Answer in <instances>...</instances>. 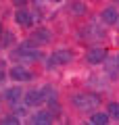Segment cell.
<instances>
[{
	"label": "cell",
	"instance_id": "cell-1",
	"mask_svg": "<svg viewBox=\"0 0 119 125\" xmlns=\"http://www.w3.org/2000/svg\"><path fill=\"white\" fill-rule=\"evenodd\" d=\"M71 104H73L77 111L92 113L94 108L98 106V96H92V94H73V96H71Z\"/></svg>",
	"mask_w": 119,
	"mask_h": 125
},
{
	"label": "cell",
	"instance_id": "cell-2",
	"mask_svg": "<svg viewBox=\"0 0 119 125\" xmlns=\"http://www.w3.org/2000/svg\"><path fill=\"white\" fill-rule=\"evenodd\" d=\"M73 61V52L71 50H54L48 58V67H54V65H67V62Z\"/></svg>",
	"mask_w": 119,
	"mask_h": 125
},
{
	"label": "cell",
	"instance_id": "cell-3",
	"mask_svg": "<svg viewBox=\"0 0 119 125\" xmlns=\"http://www.w3.org/2000/svg\"><path fill=\"white\" fill-rule=\"evenodd\" d=\"M17 56L19 58H23V61H38V58H42V54L36 50V46H31L29 42H25V44H21L19 46V50H17Z\"/></svg>",
	"mask_w": 119,
	"mask_h": 125
},
{
	"label": "cell",
	"instance_id": "cell-4",
	"mask_svg": "<svg viewBox=\"0 0 119 125\" xmlns=\"http://www.w3.org/2000/svg\"><path fill=\"white\" fill-rule=\"evenodd\" d=\"M86 61L90 65H100V62L107 61V50L102 46H92V48L86 52Z\"/></svg>",
	"mask_w": 119,
	"mask_h": 125
},
{
	"label": "cell",
	"instance_id": "cell-5",
	"mask_svg": "<svg viewBox=\"0 0 119 125\" xmlns=\"http://www.w3.org/2000/svg\"><path fill=\"white\" fill-rule=\"evenodd\" d=\"M100 17H102V21H105L107 25H117V23H119V9L115 4H109L100 13Z\"/></svg>",
	"mask_w": 119,
	"mask_h": 125
},
{
	"label": "cell",
	"instance_id": "cell-6",
	"mask_svg": "<svg viewBox=\"0 0 119 125\" xmlns=\"http://www.w3.org/2000/svg\"><path fill=\"white\" fill-rule=\"evenodd\" d=\"M15 21H17L21 27H31L34 25V15H31L27 9H19L17 13H15Z\"/></svg>",
	"mask_w": 119,
	"mask_h": 125
},
{
	"label": "cell",
	"instance_id": "cell-7",
	"mask_svg": "<svg viewBox=\"0 0 119 125\" xmlns=\"http://www.w3.org/2000/svg\"><path fill=\"white\" fill-rule=\"evenodd\" d=\"M44 102V94L42 90H29L25 94V104L27 106H40V104Z\"/></svg>",
	"mask_w": 119,
	"mask_h": 125
},
{
	"label": "cell",
	"instance_id": "cell-8",
	"mask_svg": "<svg viewBox=\"0 0 119 125\" xmlns=\"http://www.w3.org/2000/svg\"><path fill=\"white\" fill-rule=\"evenodd\" d=\"M9 77L15 79V81H29L31 79V73L27 71V69H23V67H13L9 71Z\"/></svg>",
	"mask_w": 119,
	"mask_h": 125
},
{
	"label": "cell",
	"instance_id": "cell-9",
	"mask_svg": "<svg viewBox=\"0 0 119 125\" xmlns=\"http://www.w3.org/2000/svg\"><path fill=\"white\" fill-rule=\"evenodd\" d=\"M52 40V33H50L46 27H40V29L34 31V42H40V44H46V42Z\"/></svg>",
	"mask_w": 119,
	"mask_h": 125
},
{
	"label": "cell",
	"instance_id": "cell-10",
	"mask_svg": "<svg viewBox=\"0 0 119 125\" xmlns=\"http://www.w3.org/2000/svg\"><path fill=\"white\" fill-rule=\"evenodd\" d=\"M34 123L38 125H46V123H52V113L50 111H40L34 115Z\"/></svg>",
	"mask_w": 119,
	"mask_h": 125
},
{
	"label": "cell",
	"instance_id": "cell-11",
	"mask_svg": "<svg viewBox=\"0 0 119 125\" xmlns=\"http://www.w3.org/2000/svg\"><path fill=\"white\" fill-rule=\"evenodd\" d=\"M21 98V88H17V85H15V88H9V90H4V100L6 102H17V100Z\"/></svg>",
	"mask_w": 119,
	"mask_h": 125
},
{
	"label": "cell",
	"instance_id": "cell-12",
	"mask_svg": "<svg viewBox=\"0 0 119 125\" xmlns=\"http://www.w3.org/2000/svg\"><path fill=\"white\" fill-rule=\"evenodd\" d=\"M111 119L109 113H94V115H90V123L92 125H107Z\"/></svg>",
	"mask_w": 119,
	"mask_h": 125
},
{
	"label": "cell",
	"instance_id": "cell-13",
	"mask_svg": "<svg viewBox=\"0 0 119 125\" xmlns=\"http://www.w3.org/2000/svg\"><path fill=\"white\" fill-rule=\"evenodd\" d=\"M42 94H44V100H46V102H57V90H54L52 85L42 88Z\"/></svg>",
	"mask_w": 119,
	"mask_h": 125
},
{
	"label": "cell",
	"instance_id": "cell-14",
	"mask_svg": "<svg viewBox=\"0 0 119 125\" xmlns=\"http://www.w3.org/2000/svg\"><path fill=\"white\" fill-rule=\"evenodd\" d=\"M71 13L73 15H84L86 13V4L84 2H73V4H71Z\"/></svg>",
	"mask_w": 119,
	"mask_h": 125
},
{
	"label": "cell",
	"instance_id": "cell-15",
	"mask_svg": "<svg viewBox=\"0 0 119 125\" xmlns=\"http://www.w3.org/2000/svg\"><path fill=\"white\" fill-rule=\"evenodd\" d=\"M11 44H15V36L11 31H4L2 33V46H11Z\"/></svg>",
	"mask_w": 119,
	"mask_h": 125
},
{
	"label": "cell",
	"instance_id": "cell-16",
	"mask_svg": "<svg viewBox=\"0 0 119 125\" xmlns=\"http://www.w3.org/2000/svg\"><path fill=\"white\" fill-rule=\"evenodd\" d=\"M109 115L113 119H119V102H111L109 104Z\"/></svg>",
	"mask_w": 119,
	"mask_h": 125
},
{
	"label": "cell",
	"instance_id": "cell-17",
	"mask_svg": "<svg viewBox=\"0 0 119 125\" xmlns=\"http://www.w3.org/2000/svg\"><path fill=\"white\" fill-rule=\"evenodd\" d=\"M2 123H4V125H11V123L17 125V123H19V117H17V115H9V117H4V119H2Z\"/></svg>",
	"mask_w": 119,
	"mask_h": 125
},
{
	"label": "cell",
	"instance_id": "cell-18",
	"mask_svg": "<svg viewBox=\"0 0 119 125\" xmlns=\"http://www.w3.org/2000/svg\"><path fill=\"white\" fill-rule=\"evenodd\" d=\"M27 2H29V0H13V4H15V6H19V9H23Z\"/></svg>",
	"mask_w": 119,
	"mask_h": 125
},
{
	"label": "cell",
	"instance_id": "cell-19",
	"mask_svg": "<svg viewBox=\"0 0 119 125\" xmlns=\"http://www.w3.org/2000/svg\"><path fill=\"white\" fill-rule=\"evenodd\" d=\"M2 33H4V29H2V23H0V36H2Z\"/></svg>",
	"mask_w": 119,
	"mask_h": 125
},
{
	"label": "cell",
	"instance_id": "cell-20",
	"mask_svg": "<svg viewBox=\"0 0 119 125\" xmlns=\"http://www.w3.org/2000/svg\"><path fill=\"white\" fill-rule=\"evenodd\" d=\"M52 2H61V0H52Z\"/></svg>",
	"mask_w": 119,
	"mask_h": 125
}]
</instances>
